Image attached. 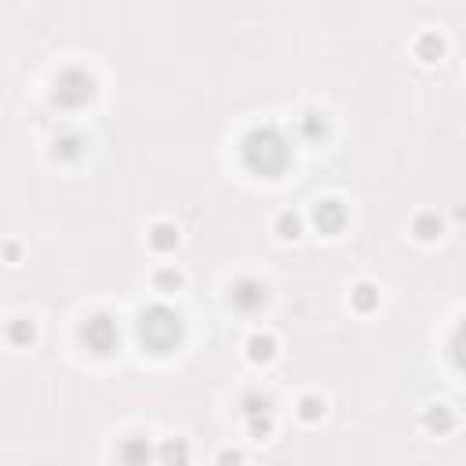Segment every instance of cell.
<instances>
[{"mask_svg": "<svg viewBox=\"0 0 466 466\" xmlns=\"http://www.w3.org/2000/svg\"><path fill=\"white\" fill-rule=\"evenodd\" d=\"M292 160V150H288L284 135L277 127H255L244 139V164L255 175H281Z\"/></svg>", "mask_w": 466, "mask_h": 466, "instance_id": "cell-1", "label": "cell"}, {"mask_svg": "<svg viewBox=\"0 0 466 466\" xmlns=\"http://www.w3.org/2000/svg\"><path fill=\"white\" fill-rule=\"evenodd\" d=\"M139 339L150 353H168L182 339V317L168 306H150L139 317Z\"/></svg>", "mask_w": 466, "mask_h": 466, "instance_id": "cell-2", "label": "cell"}, {"mask_svg": "<svg viewBox=\"0 0 466 466\" xmlns=\"http://www.w3.org/2000/svg\"><path fill=\"white\" fill-rule=\"evenodd\" d=\"M91 95H95V80L88 73H80V70H66V73L55 80V102L66 106V109L84 106Z\"/></svg>", "mask_w": 466, "mask_h": 466, "instance_id": "cell-3", "label": "cell"}, {"mask_svg": "<svg viewBox=\"0 0 466 466\" xmlns=\"http://www.w3.org/2000/svg\"><path fill=\"white\" fill-rule=\"evenodd\" d=\"M80 339L88 343L91 353H109V350L117 346V325L106 313H95L91 320L80 325Z\"/></svg>", "mask_w": 466, "mask_h": 466, "instance_id": "cell-4", "label": "cell"}, {"mask_svg": "<svg viewBox=\"0 0 466 466\" xmlns=\"http://www.w3.org/2000/svg\"><path fill=\"white\" fill-rule=\"evenodd\" d=\"M230 299H233V306L237 310H244V313H251V310H259L263 302H266V288L259 284V281H237L233 288H230Z\"/></svg>", "mask_w": 466, "mask_h": 466, "instance_id": "cell-5", "label": "cell"}, {"mask_svg": "<svg viewBox=\"0 0 466 466\" xmlns=\"http://www.w3.org/2000/svg\"><path fill=\"white\" fill-rule=\"evenodd\" d=\"M313 222H317L320 233H339L343 222H346L343 204H339V201H317V204H313Z\"/></svg>", "mask_w": 466, "mask_h": 466, "instance_id": "cell-6", "label": "cell"}, {"mask_svg": "<svg viewBox=\"0 0 466 466\" xmlns=\"http://www.w3.org/2000/svg\"><path fill=\"white\" fill-rule=\"evenodd\" d=\"M121 459H124V466H150L157 459V452H153L150 437H132L121 444Z\"/></svg>", "mask_w": 466, "mask_h": 466, "instance_id": "cell-7", "label": "cell"}, {"mask_svg": "<svg viewBox=\"0 0 466 466\" xmlns=\"http://www.w3.org/2000/svg\"><path fill=\"white\" fill-rule=\"evenodd\" d=\"M157 459L164 463V466H186V459H189V448H186V441L171 437V441H164V444L157 448Z\"/></svg>", "mask_w": 466, "mask_h": 466, "instance_id": "cell-8", "label": "cell"}, {"mask_svg": "<svg viewBox=\"0 0 466 466\" xmlns=\"http://www.w3.org/2000/svg\"><path fill=\"white\" fill-rule=\"evenodd\" d=\"M150 244H153V251H171L179 244V230H175L171 222H157L150 230Z\"/></svg>", "mask_w": 466, "mask_h": 466, "instance_id": "cell-9", "label": "cell"}, {"mask_svg": "<svg viewBox=\"0 0 466 466\" xmlns=\"http://www.w3.org/2000/svg\"><path fill=\"white\" fill-rule=\"evenodd\" d=\"M273 353H277V343H273V335H251V339H248V357H251L255 364L273 361Z\"/></svg>", "mask_w": 466, "mask_h": 466, "instance_id": "cell-10", "label": "cell"}, {"mask_svg": "<svg viewBox=\"0 0 466 466\" xmlns=\"http://www.w3.org/2000/svg\"><path fill=\"white\" fill-rule=\"evenodd\" d=\"M452 423H456V419H452V412H448L444 405H433V408L423 415V426L433 430V433H448V430H452Z\"/></svg>", "mask_w": 466, "mask_h": 466, "instance_id": "cell-11", "label": "cell"}, {"mask_svg": "<svg viewBox=\"0 0 466 466\" xmlns=\"http://www.w3.org/2000/svg\"><path fill=\"white\" fill-rule=\"evenodd\" d=\"M415 52H419V59L433 62V59H441L444 44H441V37H437V33H423V37H419V44H415Z\"/></svg>", "mask_w": 466, "mask_h": 466, "instance_id": "cell-12", "label": "cell"}, {"mask_svg": "<svg viewBox=\"0 0 466 466\" xmlns=\"http://www.w3.org/2000/svg\"><path fill=\"white\" fill-rule=\"evenodd\" d=\"M415 233H419V240L441 237V219L437 215H419V219H415Z\"/></svg>", "mask_w": 466, "mask_h": 466, "instance_id": "cell-13", "label": "cell"}, {"mask_svg": "<svg viewBox=\"0 0 466 466\" xmlns=\"http://www.w3.org/2000/svg\"><path fill=\"white\" fill-rule=\"evenodd\" d=\"M299 415H302L306 423L320 419V415H325V401H320V397H302V401H299Z\"/></svg>", "mask_w": 466, "mask_h": 466, "instance_id": "cell-14", "label": "cell"}, {"mask_svg": "<svg viewBox=\"0 0 466 466\" xmlns=\"http://www.w3.org/2000/svg\"><path fill=\"white\" fill-rule=\"evenodd\" d=\"M452 357H456V364L466 372V320L456 328V335H452Z\"/></svg>", "mask_w": 466, "mask_h": 466, "instance_id": "cell-15", "label": "cell"}, {"mask_svg": "<svg viewBox=\"0 0 466 466\" xmlns=\"http://www.w3.org/2000/svg\"><path fill=\"white\" fill-rule=\"evenodd\" d=\"M277 233H281L284 240H295V237H299V215L284 212V215L277 219Z\"/></svg>", "mask_w": 466, "mask_h": 466, "instance_id": "cell-16", "label": "cell"}, {"mask_svg": "<svg viewBox=\"0 0 466 466\" xmlns=\"http://www.w3.org/2000/svg\"><path fill=\"white\" fill-rule=\"evenodd\" d=\"M353 306L364 310V313L372 310V306H375V288H372V284H361L357 292H353Z\"/></svg>", "mask_w": 466, "mask_h": 466, "instance_id": "cell-17", "label": "cell"}, {"mask_svg": "<svg viewBox=\"0 0 466 466\" xmlns=\"http://www.w3.org/2000/svg\"><path fill=\"white\" fill-rule=\"evenodd\" d=\"M153 284L160 288V292H175V288L182 284V277H179V273H175V270H160L157 277H153Z\"/></svg>", "mask_w": 466, "mask_h": 466, "instance_id": "cell-18", "label": "cell"}, {"mask_svg": "<svg viewBox=\"0 0 466 466\" xmlns=\"http://www.w3.org/2000/svg\"><path fill=\"white\" fill-rule=\"evenodd\" d=\"M8 335H11V343H29L33 339V325H29V320H15L8 328Z\"/></svg>", "mask_w": 466, "mask_h": 466, "instance_id": "cell-19", "label": "cell"}, {"mask_svg": "<svg viewBox=\"0 0 466 466\" xmlns=\"http://www.w3.org/2000/svg\"><path fill=\"white\" fill-rule=\"evenodd\" d=\"M302 132H306V139H320V135H325V121H320V114H306V117H302Z\"/></svg>", "mask_w": 466, "mask_h": 466, "instance_id": "cell-20", "label": "cell"}, {"mask_svg": "<svg viewBox=\"0 0 466 466\" xmlns=\"http://www.w3.org/2000/svg\"><path fill=\"white\" fill-rule=\"evenodd\" d=\"M55 153H62V157H77V153H80V139H77V135H62V139L55 142Z\"/></svg>", "mask_w": 466, "mask_h": 466, "instance_id": "cell-21", "label": "cell"}, {"mask_svg": "<svg viewBox=\"0 0 466 466\" xmlns=\"http://www.w3.org/2000/svg\"><path fill=\"white\" fill-rule=\"evenodd\" d=\"M248 426H251L255 437H266V433H270V415H263V419H259V415H251Z\"/></svg>", "mask_w": 466, "mask_h": 466, "instance_id": "cell-22", "label": "cell"}, {"mask_svg": "<svg viewBox=\"0 0 466 466\" xmlns=\"http://www.w3.org/2000/svg\"><path fill=\"white\" fill-rule=\"evenodd\" d=\"M219 466H240V452H222L219 456Z\"/></svg>", "mask_w": 466, "mask_h": 466, "instance_id": "cell-23", "label": "cell"}]
</instances>
